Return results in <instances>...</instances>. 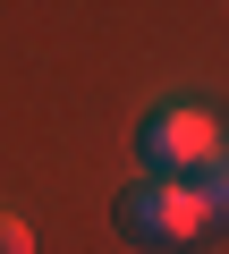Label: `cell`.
Wrapping results in <instances>:
<instances>
[{
  "mask_svg": "<svg viewBox=\"0 0 229 254\" xmlns=\"http://www.w3.org/2000/svg\"><path fill=\"white\" fill-rule=\"evenodd\" d=\"M110 220H119V237L145 246V254H187L212 229V212H204V195L187 178H136V187H119Z\"/></svg>",
  "mask_w": 229,
  "mask_h": 254,
  "instance_id": "cell-1",
  "label": "cell"
},
{
  "mask_svg": "<svg viewBox=\"0 0 229 254\" xmlns=\"http://www.w3.org/2000/svg\"><path fill=\"white\" fill-rule=\"evenodd\" d=\"M136 153H145V178H195L212 153H221V119L204 102H161L145 110L136 127Z\"/></svg>",
  "mask_w": 229,
  "mask_h": 254,
  "instance_id": "cell-2",
  "label": "cell"
},
{
  "mask_svg": "<svg viewBox=\"0 0 229 254\" xmlns=\"http://www.w3.org/2000/svg\"><path fill=\"white\" fill-rule=\"evenodd\" d=\"M187 187L204 195V212H212V229H221V220H229V144H221V153H212V161H204Z\"/></svg>",
  "mask_w": 229,
  "mask_h": 254,
  "instance_id": "cell-3",
  "label": "cell"
},
{
  "mask_svg": "<svg viewBox=\"0 0 229 254\" xmlns=\"http://www.w3.org/2000/svg\"><path fill=\"white\" fill-rule=\"evenodd\" d=\"M0 254H34V229H26L17 212H0Z\"/></svg>",
  "mask_w": 229,
  "mask_h": 254,
  "instance_id": "cell-4",
  "label": "cell"
}]
</instances>
